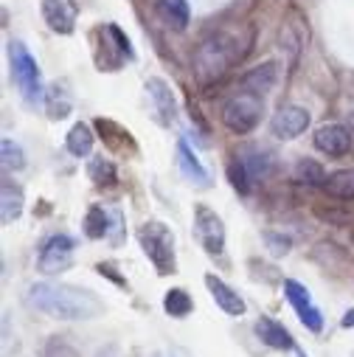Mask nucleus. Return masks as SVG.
<instances>
[{
  "mask_svg": "<svg viewBox=\"0 0 354 357\" xmlns=\"http://www.w3.org/2000/svg\"><path fill=\"white\" fill-rule=\"evenodd\" d=\"M9 62H12V79L17 84L20 96L29 105H37L45 99V87H43V76H40V65L37 59L29 54V48L20 40L9 43Z\"/></svg>",
  "mask_w": 354,
  "mask_h": 357,
  "instance_id": "4",
  "label": "nucleus"
},
{
  "mask_svg": "<svg viewBox=\"0 0 354 357\" xmlns=\"http://www.w3.org/2000/svg\"><path fill=\"white\" fill-rule=\"evenodd\" d=\"M242 40L233 34V31H214L208 34L197 51H194V59H192V70H194V82L200 87H211L217 84L245 54L247 48H239Z\"/></svg>",
  "mask_w": 354,
  "mask_h": 357,
  "instance_id": "2",
  "label": "nucleus"
},
{
  "mask_svg": "<svg viewBox=\"0 0 354 357\" xmlns=\"http://www.w3.org/2000/svg\"><path fill=\"white\" fill-rule=\"evenodd\" d=\"M26 304L59 321H93L105 315V301L96 293L84 287H73V284H56V282L31 284L26 293Z\"/></svg>",
  "mask_w": 354,
  "mask_h": 357,
  "instance_id": "1",
  "label": "nucleus"
},
{
  "mask_svg": "<svg viewBox=\"0 0 354 357\" xmlns=\"http://www.w3.org/2000/svg\"><path fill=\"white\" fill-rule=\"evenodd\" d=\"M276 82H279V65H276V62H264V65H259V68L247 70V73L239 79L242 91L256 93V96L270 93L273 87H276Z\"/></svg>",
  "mask_w": 354,
  "mask_h": 357,
  "instance_id": "16",
  "label": "nucleus"
},
{
  "mask_svg": "<svg viewBox=\"0 0 354 357\" xmlns=\"http://www.w3.org/2000/svg\"><path fill=\"white\" fill-rule=\"evenodd\" d=\"M315 146L329 158H343L351 152V130L343 124H323L312 135Z\"/></svg>",
  "mask_w": 354,
  "mask_h": 357,
  "instance_id": "12",
  "label": "nucleus"
},
{
  "mask_svg": "<svg viewBox=\"0 0 354 357\" xmlns=\"http://www.w3.org/2000/svg\"><path fill=\"white\" fill-rule=\"evenodd\" d=\"M138 242L144 256L152 261L157 276H171L177 273V256H174V234L166 222L149 220L138 228Z\"/></svg>",
  "mask_w": 354,
  "mask_h": 357,
  "instance_id": "3",
  "label": "nucleus"
},
{
  "mask_svg": "<svg viewBox=\"0 0 354 357\" xmlns=\"http://www.w3.org/2000/svg\"><path fill=\"white\" fill-rule=\"evenodd\" d=\"M157 357H174V354H157Z\"/></svg>",
  "mask_w": 354,
  "mask_h": 357,
  "instance_id": "36",
  "label": "nucleus"
},
{
  "mask_svg": "<svg viewBox=\"0 0 354 357\" xmlns=\"http://www.w3.org/2000/svg\"><path fill=\"white\" fill-rule=\"evenodd\" d=\"M146 96H149V102H152V110H155L157 124L169 127V124L174 121V116H177V105H174V93H171L169 82L160 79V76H152V79L146 82Z\"/></svg>",
  "mask_w": 354,
  "mask_h": 357,
  "instance_id": "11",
  "label": "nucleus"
},
{
  "mask_svg": "<svg viewBox=\"0 0 354 357\" xmlns=\"http://www.w3.org/2000/svg\"><path fill=\"white\" fill-rule=\"evenodd\" d=\"M264 245H268V250H270L273 256H287V253H290V248H293L290 236L276 234V231H264Z\"/></svg>",
  "mask_w": 354,
  "mask_h": 357,
  "instance_id": "31",
  "label": "nucleus"
},
{
  "mask_svg": "<svg viewBox=\"0 0 354 357\" xmlns=\"http://www.w3.org/2000/svg\"><path fill=\"white\" fill-rule=\"evenodd\" d=\"M351 357H354V354H351Z\"/></svg>",
  "mask_w": 354,
  "mask_h": 357,
  "instance_id": "38",
  "label": "nucleus"
},
{
  "mask_svg": "<svg viewBox=\"0 0 354 357\" xmlns=\"http://www.w3.org/2000/svg\"><path fill=\"white\" fill-rule=\"evenodd\" d=\"M93 127L102 132V141H105L113 152H124L127 146H130V149H135V144H132L130 132H127L124 127H118L116 121H110V119H96V121H93Z\"/></svg>",
  "mask_w": 354,
  "mask_h": 357,
  "instance_id": "24",
  "label": "nucleus"
},
{
  "mask_svg": "<svg viewBox=\"0 0 354 357\" xmlns=\"http://www.w3.org/2000/svg\"><path fill=\"white\" fill-rule=\"evenodd\" d=\"M73 248L76 242L68 236V234H54L43 242L40 248V256H37V267H40V273L45 276H59L65 273L68 267L73 264Z\"/></svg>",
  "mask_w": 354,
  "mask_h": 357,
  "instance_id": "7",
  "label": "nucleus"
},
{
  "mask_svg": "<svg viewBox=\"0 0 354 357\" xmlns=\"http://www.w3.org/2000/svg\"><path fill=\"white\" fill-rule=\"evenodd\" d=\"M0 155H3V169L6 172H20L26 166V152L12 138H3V144H0Z\"/></svg>",
  "mask_w": 354,
  "mask_h": 357,
  "instance_id": "28",
  "label": "nucleus"
},
{
  "mask_svg": "<svg viewBox=\"0 0 354 357\" xmlns=\"http://www.w3.org/2000/svg\"><path fill=\"white\" fill-rule=\"evenodd\" d=\"M253 329H256V335H259V340H261L264 346L279 349V351L295 349V340H293V335L287 332V326L279 324V321H273V318H268V315H261Z\"/></svg>",
  "mask_w": 354,
  "mask_h": 357,
  "instance_id": "15",
  "label": "nucleus"
},
{
  "mask_svg": "<svg viewBox=\"0 0 354 357\" xmlns=\"http://www.w3.org/2000/svg\"><path fill=\"white\" fill-rule=\"evenodd\" d=\"M284 296H287V301L293 304L298 321H301L309 332L321 335V332H323V312H321L318 304L312 301L309 290H307L301 282H295V279H284Z\"/></svg>",
  "mask_w": 354,
  "mask_h": 357,
  "instance_id": "8",
  "label": "nucleus"
},
{
  "mask_svg": "<svg viewBox=\"0 0 354 357\" xmlns=\"http://www.w3.org/2000/svg\"><path fill=\"white\" fill-rule=\"evenodd\" d=\"M87 177H91V181H93L99 189L116 186V183H118V169H116V163H113L110 158L96 155V158L87 160Z\"/></svg>",
  "mask_w": 354,
  "mask_h": 357,
  "instance_id": "25",
  "label": "nucleus"
},
{
  "mask_svg": "<svg viewBox=\"0 0 354 357\" xmlns=\"http://www.w3.org/2000/svg\"><path fill=\"white\" fill-rule=\"evenodd\" d=\"M206 287H208L214 304H217L225 315H231V318H242V315H245V298H242L231 284H225L217 273H206Z\"/></svg>",
  "mask_w": 354,
  "mask_h": 357,
  "instance_id": "13",
  "label": "nucleus"
},
{
  "mask_svg": "<svg viewBox=\"0 0 354 357\" xmlns=\"http://www.w3.org/2000/svg\"><path fill=\"white\" fill-rule=\"evenodd\" d=\"M155 12H157L160 23L171 31H186L189 29L192 12H189L186 0H155Z\"/></svg>",
  "mask_w": 354,
  "mask_h": 357,
  "instance_id": "17",
  "label": "nucleus"
},
{
  "mask_svg": "<svg viewBox=\"0 0 354 357\" xmlns=\"http://www.w3.org/2000/svg\"><path fill=\"white\" fill-rule=\"evenodd\" d=\"M23 203H26L23 189L12 177H3V183H0V217H3V225H12L15 220H20Z\"/></svg>",
  "mask_w": 354,
  "mask_h": 357,
  "instance_id": "18",
  "label": "nucleus"
},
{
  "mask_svg": "<svg viewBox=\"0 0 354 357\" xmlns=\"http://www.w3.org/2000/svg\"><path fill=\"white\" fill-rule=\"evenodd\" d=\"M340 326H343V329H354V307L346 310V315L340 318Z\"/></svg>",
  "mask_w": 354,
  "mask_h": 357,
  "instance_id": "34",
  "label": "nucleus"
},
{
  "mask_svg": "<svg viewBox=\"0 0 354 357\" xmlns=\"http://www.w3.org/2000/svg\"><path fill=\"white\" fill-rule=\"evenodd\" d=\"M351 242H354V231H351Z\"/></svg>",
  "mask_w": 354,
  "mask_h": 357,
  "instance_id": "37",
  "label": "nucleus"
},
{
  "mask_svg": "<svg viewBox=\"0 0 354 357\" xmlns=\"http://www.w3.org/2000/svg\"><path fill=\"white\" fill-rule=\"evenodd\" d=\"M228 181H231V186L245 197V195H250V186H253V181H250V174H247V169H245V163L239 160V158H233L231 163H228Z\"/></svg>",
  "mask_w": 354,
  "mask_h": 357,
  "instance_id": "29",
  "label": "nucleus"
},
{
  "mask_svg": "<svg viewBox=\"0 0 354 357\" xmlns=\"http://www.w3.org/2000/svg\"><path fill=\"white\" fill-rule=\"evenodd\" d=\"M45 110H48L51 121H62L70 113V96L62 84H51L45 91Z\"/></svg>",
  "mask_w": 354,
  "mask_h": 357,
  "instance_id": "27",
  "label": "nucleus"
},
{
  "mask_svg": "<svg viewBox=\"0 0 354 357\" xmlns=\"http://www.w3.org/2000/svg\"><path fill=\"white\" fill-rule=\"evenodd\" d=\"M93 141H96L93 130L87 127L84 121H79V124L70 127V132H68V138H65V149H68L73 158H87V155L93 152Z\"/></svg>",
  "mask_w": 354,
  "mask_h": 357,
  "instance_id": "22",
  "label": "nucleus"
},
{
  "mask_svg": "<svg viewBox=\"0 0 354 357\" xmlns=\"http://www.w3.org/2000/svg\"><path fill=\"white\" fill-rule=\"evenodd\" d=\"M107 31H110V37L116 40V45H118V51L127 56V59H135V51H132V43H130V37L116 26V23H107Z\"/></svg>",
  "mask_w": 354,
  "mask_h": 357,
  "instance_id": "32",
  "label": "nucleus"
},
{
  "mask_svg": "<svg viewBox=\"0 0 354 357\" xmlns=\"http://www.w3.org/2000/svg\"><path fill=\"white\" fill-rule=\"evenodd\" d=\"M163 310H166V315H171V318H186V315H192L194 301H192V296H189L183 287H171V290H166V296H163Z\"/></svg>",
  "mask_w": 354,
  "mask_h": 357,
  "instance_id": "26",
  "label": "nucleus"
},
{
  "mask_svg": "<svg viewBox=\"0 0 354 357\" xmlns=\"http://www.w3.org/2000/svg\"><path fill=\"white\" fill-rule=\"evenodd\" d=\"M326 177H329L326 169L318 160H312V158H301L295 163V169H293V181L301 183V186H309V189H323Z\"/></svg>",
  "mask_w": 354,
  "mask_h": 357,
  "instance_id": "21",
  "label": "nucleus"
},
{
  "mask_svg": "<svg viewBox=\"0 0 354 357\" xmlns=\"http://www.w3.org/2000/svg\"><path fill=\"white\" fill-rule=\"evenodd\" d=\"M177 166H180V172H183V177H186L189 183H194L200 189H211V174L200 163V158L194 155V149L186 144V138L177 141Z\"/></svg>",
  "mask_w": 354,
  "mask_h": 357,
  "instance_id": "14",
  "label": "nucleus"
},
{
  "mask_svg": "<svg viewBox=\"0 0 354 357\" xmlns=\"http://www.w3.org/2000/svg\"><path fill=\"white\" fill-rule=\"evenodd\" d=\"M239 160L245 163L247 174H250V181H264V177H270L273 172V155L268 149H261V146H245L239 152Z\"/></svg>",
  "mask_w": 354,
  "mask_h": 357,
  "instance_id": "19",
  "label": "nucleus"
},
{
  "mask_svg": "<svg viewBox=\"0 0 354 357\" xmlns=\"http://www.w3.org/2000/svg\"><path fill=\"white\" fill-rule=\"evenodd\" d=\"M348 127H351V135H354V113H348Z\"/></svg>",
  "mask_w": 354,
  "mask_h": 357,
  "instance_id": "35",
  "label": "nucleus"
},
{
  "mask_svg": "<svg viewBox=\"0 0 354 357\" xmlns=\"http://www.w3.org/2000/svg\"><path fill=\"white\" fill-rule=\"evenodd\" d=\"M307 127H309V110L298 105H284L270 119V132L279 141H295L298 135L307 132Z\"/></svg>",
  "mask_w": 354,
  "mask_h": 357,
  "instance_id": "9",
  "label": "nucleus"
},
{
  "mask_svg": "<svg viewBox=\"0 0 354 357\" xmlns=\"http://www.w3.org/2000/svg\"><path fill=\"white\" fill-rule=\"evenodd\" d=\"M261 113H264V99L256 96V93H236L231 96L225 105H222V124L233 132V135H247L259 127L261 121Z\"/></svg>",
  "mask_w": 354,
  "mask_h": 357,
  "instance_id": "5",
  "label": "nucleus"
},
{
  "mask_svg": "<svg viewBox=\"0 0 354 357\" xmlns=\"http://www.w3.org/2000/svg\"><path fill=\"white\" fill-rule=\"evenodd\" d=\"M194 234H197V242L203 245V250L208 256H222L225 253V225H222V217L214 208H208L206 203L194 206Z\"/></svg>",
  "mask_w": 354,
  "mask_h": 357,
  "instance_id": "6",
  "label": "nucleus"
},
{
  "mask_svg": "<svg viewBox=\"0 0 354 357\" xmlns=\"http://www.w3.org/2000/svg\"><path fill=\"white\" fill-rule=\"evenodd\" d=\"M96 271H99L102 276H107V279H113V282H116L118 287H124V290H127V279L116 273V264H110V261H99V264H96Z\"/></svg>",
  "mask_w": 354,
  "mask_h": 357,
  "instance_id": "33",
  "label": "nucleus"
},
{
  "mask_svg": "<svg viewBox=\"0 0 354 357\" xmlns=\"http://www.w3.org/2000/svg\"><path fill=\"white\" fill-rule=\"evenodd\" d=\"M43 357H82L79 349L73 343H68L62 335L48 337V343L43 346Z\"/></svg>",
  "mask_w": 354,
  "mask_h": 357,
  "instance_id": "30",
  "label": "nucleus"
},
{
  "mask_svg": "<svg viewBox=\"0 0 354 357\" xmlns=\"http://www.w3.org/2000/svg\"><path fill=\"white\" fill-rule=\"evenodd\" d=\"M323 192L334 200H346L351 203L354 200V169H337L326 177V186Z\"/></svg>",
  "mask_w": 354,
  "mask_h": 357,
  "instance_id": "23",
  "label": "nucleus"
},
{
  "mask_svg": "<svg viewBox=\"0 0 354 357\" xmlns=\"http://www.w3.org/2000/svg\"><path fill=\"white\" fill-rule=\"evenodd\" d=\"M113 228V217L107 206H91L84 214V236L87 239H107Z\"/></svg>",
  "mask_w": 354,
  "mask_h": 357,
  "instance_id": "20",
  "label": "nucleus"
},
{
  "mask_svg": "<svg viewBox=\"0 0 354 357\" xmlns=\"http://www.w3.org/2000/svg\"><path fill=\"white\" fill-rule=\"evenodd\" d=\"M43 20L54 34H73L79 20V3L76 0H43Z\"/></svg>",
  "mask_w": 354,
  "mask_h": 357,
  "instance_id": "10",
  "label": "nucleus"
}]
</instances>
